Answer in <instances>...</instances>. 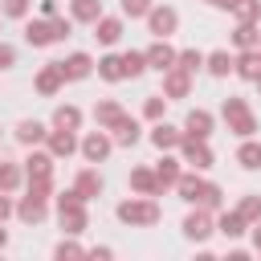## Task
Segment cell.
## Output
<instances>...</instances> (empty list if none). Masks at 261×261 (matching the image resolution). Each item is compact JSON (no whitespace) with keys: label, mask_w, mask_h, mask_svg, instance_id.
Segmentation results:
<instances>
[{"label":"cell","mask_w":261,"mask_h":261,"mask_svg":"<svg viewBox=\"0 0 261 261\" xmlns=\"http://www.w3.org/2000/svg\"><path fill=\"white\" fill-rule=\"evenodd\" d=\"M122 69H126V77H143L147 57H143V53H135V49H126V53H122Z\"/></svg>","instance_id":"37"},{"label":"cell","mask_w":261,"mask_h":261,"mask_svg":"<svg viewBox=\"0 0 261 261\" xmlns=\"http://www.w3.org/2000/svg\"><path fill=\"white\" fill-rule=\"evenodd\" d=\"M143 20H147V33H151V37H171V33L179 29V12H175L171 4H151V12H147Z\"/></svg>","instance_id":"6"},{"label":"cell","mask_w":261,"mask_h":261,"mask_svg":"<svg viewBox=\"0 0 261 261\" xmlns=\"http://www.w3.org/2000/svg\"><path fill=\"white\" fill-rule=\"evenodd\" d=\"M208 4H212V8H232L237 0H208Z\"/></svg>","instance_id":"47"},{"label":"cell","mask_w":261,"mask_h":261,"mask_svg":"<svg viewBox=\"0 0 261 261\" xmlns=\"http://www.w3.org/2000/svg\"><path fill=\"white\" fill-rule=\"evenodd\" d=\"M37 94H45V98H53L61 86H65V77H61V65L57 61H49V65H41V73H37Z\"/></svg>","instance_id":"16"},{"label":"cell","mask_w":261,"mask_h":261,"mask_svg":"<svg viewBox=\"0 0 261 261\" xmlns=\"http://www.w3.org/2000/svg\"><path fill=\"white\" fill-rule=\"evenodd\" d=\"M57 220H61V228L69 232V237H77V232H86V200L69 188V192H61L57 196Z\"/></svg>","instance_id":"4"},{"label":"cell","mask_w":261,"mask_h":261,"mask_svg":"<svg viewBox=\"0 0 261 261\" xmlns=\"http://www.w3.org/2000/svg\"><path fill=\"white\" fill-rule=\"evenodd\" d=\"M139 139H143V135H139V122H135V118L126 114V118H122V122L114 126V147H135Z\"/></svg>","instance_id":"31"},{"label":"cell","mask_w":261,"mask_h":261,"mask_svg":"<svg viewBox=\"0 0 261 261\" xmlns=\"http://www.w3.org/2000/svg\"><path fill=\"white\" fill-rule=\"evenodd\" d=\"M163 110H167V98H163V94H151V98L143 102V118H151V122H159Z\"/></svg>","instance_id":"39"},{"label":"cell","mask_w":261,"mask_h":261,"mask_svg":"<svg viewBox=\"0 0 261 261\" xmlns=\"http://www.w3.org/2000/svg\"><path fill=\"white\" fill-rule=\"evenodd\" d=\"M237 163H241L245 171H257V167H261V143L245 139V143L237 147Z\"/></svg>","instance_id":"32"},{"label":"cell","mask_w":261,"mask_h":261,"mask_svg":"<svg viewBox=\"0 0 261 261\" xmlns=\"http://www.w3.org/2000/svg\"><path fill=\"white\" fill-rule=\"evenodd\" d=\"M114 216H118L122 224H130V228H155L163 212H159L155 196H130V200H122V204L114 208Z\"/></svg>","instance_id":"2"},{"label":"cell","mask_w":261,"mask_h":261,"mask_svg":"<svg viewBox=\"0 0 261 261\" xmlns=\"http://www.w3.org/2000/svg\"><path fill=\"white\" fill-rule=\"evenodd\" d=\"M94 69H98V77H102V82H126L122 53H106V57H98V61H94Z\"/></svg>","instance_id":"21"},{"label":"cell","mask_w":261,"mask_h":261,"mask_svg":"<svg viewBox=\"0 0 261 261\" xmlns=\"http://www.w3.org/2000/svg\"><path fill=\"white\" fill-rule=\"evenodd\" d=\"M147 12H151V0H122V16L139 20V16H147Z\"/></svg>","instance_id":"41"},{"label":"cell","mask_w":261,"mask_h":261,"mask_svg":"<svg viewBox=\"0 0 261 261\" xmlns=\"http://www.w3.org/2000/svg\"><path fill=\"white\" fill-rule=\"evenodd\" d=\"M257 41H261L257 24H245V20H237V29H232V45H237V49H257Z\"/></svg>","instance_id":"33"},{"label":"cell","mask_w":261,"mask_h":261,"mask_svg":"<svg viewBox=\"0 0 261 261\" xmlns=\"http://www.w3.org/2000/svg\"><path fill=\"white\" fill-rule=\"evenodd\" d=\"M257 90H261V77H257Z\"/></svg>","instance_id":"49"},{"label":"cell","mask_w":261,"mask_h":261,"mask_svg":"<svg viewBox=\"0 0 261 261\" xmlns=\"http://www.w3.org/2000/svg\"><path fill=\"white\" fill-rule=\"evenodd\" d=\"M53 257H57V261H65V257H86V249H82L77 241H61V245L53 249Z\"/></svg>","instance_id":"42"},{"label":"cell","mask_w":261,"mask_h":261,"mask_svg":"<svg viewBox=\"0 0 261 261\" xmlns=\"http://www.w3.org/2000/svg\"><path fill=\"white\" fill-rule=\"evenodd\" d=\"M232 73L241 82H257L261 77V49H241V57L232 61Z\"/></svg>","instance_id":"15"},{"label":"cell","mask_w":261,"mask_h":261,"mask_svg":"<svg viewBox=\"0 0 261 261\" xmlns=\"http://www.w3.org/2000/svg\"><path fill=\"white\" fill-rule=\"evenodd\" d=\"M57 65H61V77H65V82H82V77L94 73V57H90V53H69V57L57 61Z\"/></svg>","instance_id":"12"},{"label":"cell","mask_w":261,"mask_h":261,"mask_svg":"<svg viewBox=\"0 0 261 261\" xmlns=\"http://www.w3.org/2000/svg\"><path fill=\"white\" fill-rule=\"evenodd\" d=\"M188 94H192V73H188V69H179V65L163 69V98H167V102H175V98H188Z\"/></svg>","instance_id":"10"},{"label":"cell","mask_w":261,"mask_h":261,"mask_svg":"<svg viewBox=\"0 0 261 261\" xmlns=\"http://www.w3.org/2000/svg\"><path fill=\"white\" fill-rule=\"evenodd\" d=\"M253 249L261 253V220H257V228H253Z\"/></svg>","instance_id":"46"},{"label":"cell","mask_w":261,"mask_h":261,"mask_svg":"<svg viewBox=\"0 0 261 261\" xmlns=\"http://www.w3.org/2000/svg\"><path fill=\"white\" fill-rule=\"evenodd\" d=\"M237 212H241L249 224H257V220H261V196H245V200L237 204Z\"/></svg>","instance_id":"40"},{"label":"cell","mask_w":261,"mask_h":261,"mask_svg":"<svg viewBox=\"0 0 261 261\" xmlns=\"http://www.w3.org/2000/svg\"><path fill=\"white\" fill-rule=\"evenodd\" d=\"M45 135H49V126L37 122V118L16 122V143H20V147H37V143H45Z\"/></svg>","instance_id":"23"},{"label":"cell","mask_w":261,"mask_h":261,"mask_svg":"<svg viewBox=\"0 0 261 261\" xmlns=\"http://www.w3.org/2000/svg\"><path fill=\"white\" fill-rule=\"evenodd\" d=\"M45 143H49V155H53V159H69V155L77 151V135H73V130H61V126H53V130L45 135Z\"/></svg>","instance_id":"13"},{"label":"cell","mask_w":261,"mask_h":261,"mask_svg":"<svg viewBox=\"0 0 261 261\" xmlns=\"http://www.w3.org/2000/svg\"><path fill=\"white\" fill-rule=\"evenodd\" d=\"M122 118H126V110H122L114 98H106V102H98V106H94V122H98L102 130H114Z\"/></svg>","instance_id":"17"},{"label":"cell","mask_w":261,"mask_h":261,"mask_svg":"<svg viewBox=\"0 0 261 261\" xmlns=\"http://www.w3.org/2000/svg\"><path fill=\"white\" fill-rule=\"evenodd\" d=\"M143 57H147V69H159V73L175 65V49L167 45V37H155V45L143 49Z\"/></svg>","instance_id":"11"},{"label":"cell","mask_w":261,"mask_h":261,"mask_svg":"<svg viewBox=\"0 0 261 261\" xmlns=\"http://www.w3.org/2000/svg\"><path fill=\"white\" fill-rule=\"evenodd\" d=\"M12 65H16V49L0 41V69H12Z\"/></svg>","instance_id":"43"},{"label":"cell","mask_w":261,"mask_h":261,"mask_svg":"<svg viewBox=\"0 0 261 261\" xmlns=\"http://www.w3.org/2000/svg\"><path fill=\"white\" fill-rule=\"evenodd\" d=\"M24 179H53V155L49 151H33L24 159Z\"/></svg>","instance_id":"19"},{"label":"cell","mask_w":261,"mask_h":261,"mask_svg":"<svg viewBox=\"0 0 261 261\" xmlns=\"http://www.w3.org/2000/svg\"><path fill=\"white\" fill-rule=\"evenodd\" d=\"M220 118H224L228 130L241 135V139H253V135H257V114L249 110L245 98H224V102H220Z\"/></svg>","instance_id":"3"},{"label":"cell","mask_w":261,"mask_h":261,"mask_svg":"<svg viewBox=\"0 0 261 261\" xmlns=\"http://www.w3.org/2000/svg\"><path fill=\"white\" fill-rule=\"evenodd\" d=\"M228 12H232L237 20H245V24H257V20H261V0H237Z\"/></svg>","instance_id":"35"},{"label":"cell","mask_w":261,"mask_h":261,"mask_svg":"<svg viewBox=\"0 0 261 261\" xmlns=\"http://www.w3.org/2000/svg\"><path fill=\"white\" fill-rule=\"evenodd\" d=\"M212 232H216L212 212H208V208H200V204H192V212L184 216V237H188V241H196V245H204Z\"/></svg>","instance_id":"5"},{"label":"cell","mask_w":261,"mask_h":261,"mask_svg":"<svg viewBox=\"0 0 261 261\" xmlns=\"http://www.w3.org/2000/svg\"><path fill=\"white\" fill-rule=\"evenodd\" d=\"M41 16H57V0H41Z\"/></svg>","instance_id":"45"},{"label":"cell","mask_w":261,"mask_h":261,"mask_svg":"<svg viewBox=\"0 0 261 261\" xmlns=\"http://www.w3.org/2000/svg\"><path fill=\"white\" fill-rule=\"evenodd\" d=\"M4 245H8V232H4V228H0V249H4Z\"/></svg>","instance_id":"48"},{"label":"cell","mask_w":261,"mask_h":261,"mask_svg":"<svg viewBox=\"0 0 261 261\" xmlns=\"http://www.w3.org/2000/svg\"><path fill=\"white\" fill-rule=\"evenodd\" d=\"M102 16V0H69V20L73 24H94Z\"/></svg>","instance_id":"24"},{"label":"cell","mask_w":261,"mask_h":261,"mask_svg":"<svg viewBox=\"0 0 261 261\" xmlns=\"http://www.w3.org/2000/svg\"><path fill=\"white\" fill-rule=\"evenodd\" d=\"M175 65L188 69V73H200V69H204V53H200V49H179V53H175Z\"/></svg>","instance_id":"36"},{"label":"cell","mask_w":261,"mask_h":261,"mask_svg":"<svg viewBox=\"0 0 261 261\" xmlns=\"http://www.w3.org/2000/svg\"><path fill=\"white\" fill-rule=\"evenodd\" d=\"M245 228H249V220H245L241 212H220V220H216V232H224L228 241H237Z\"/></svg>","instance_id":"30"},{"label":"cell","mask_w":261,"mask_h":261,"mask_svg":"<svg viewBox=\"0 0 261 261\" xmlns=\"http://www.w3.org/2000/svg\"><path fill=\"white\" fill-rule=\"evenodd\" d=\"M20 179H24V167L20 163H12V159H0V192H16L20 188Z\"/></svg>","instance_id":"29"},{"label":"cell","mask_w":261,"mask_h":261,"mask_svg":"<svg viewBox=\"0 0 261 261\" xmlns=\"http://www.w3.org/2000/svg\"><path fill=\"white\" fill-rule=\"evenodd\" d=\"M175 192H179V200H188V204H200V208H208V212H220V204H224V192H220L216 184L200 179V175H184V171H179V179H175Z\"/></svg>","instance_id":"1"},{"label":"cell","mask_w":261,"mask_h":261,"mask_svg":"<svg viewBox=\"0 0 261 261\" xmlns=\"http://www.w3.org/2000/svg\"><path fill=\"white\" fill-rule=\"evenodd\" d=\"M179 163H188V167H196V171H208L212 167V147H208V139H179Z\"/></svg>","instance_id":"7"},{"label":"cell","mask_w":261,"mask_h":261,"mask_svg":"<svg viewBox=\"0 0 261 261\" xmlns=\"http://www.w3.org/2000/svg\"><path fill=\"white\" fill-rule=\"evenodd\" d=\"M155 179H159V196H163L167 188H175V179H179V159L163 155V159L155 163Z\"/></svg>","instance_id":"27"},{"label":"cell","mask_w":261,"mask_h":261,"mask_svg":"<svg viewBox=\"0 0 261 261\" xmlns=\"http://www.w3.org/2000/svg\"><path fill=\"white\" fill-rule=\"evenodd\" d=\"M94 37L102 41V45H118V37H122V16H98L94 20Z\"/></svg>","instance_id":"20"},{"label":"cell","mask_w":261,"mask_h":261,"mask_svg":"<svg viewBox=\"0 0 261 261\" xmlns=\"http://www.w3.org/2000/svg\"><path fill=\"white\" fill-rule=\"evenodd\" d=\"M12 212H16L24 224H41V220H45V212H49V200H41V196H33V192H29V196H20V204H16Z\"/></svg>","instance_id":"14"},{"label":"cell","mask_w":261,"mask_h":261,"mask_svg":"<svg viewBox=\"0 0 261 261\" xmlns=\"http://www.w3.org/2000/svg\"><path fill=\"white\" fill-rule=\"evenodd\" d=\"M130 188H135V196H159V179H155L151 167H135L130 171Z\"/></svg>","instance_id":"28"},{"label":"cell","mask_w":261,"mask_h":261,"mask_svg":"<svg viewBox=\"0 0 261 261\" xmlns=\"http://www.w3.org/2000/svg\"><path fill=\"white\" fill-rule=\"evenodd\" d=\"M184 135H188V139H208V135H212V114H208V110H188Z\"/></svg>","instance_id":"22"},{"label":"cell","mask_w":261,"mask_h":261,"mask_svg":"<svg viewBox=\"0 0 261 261\" xmlns=\"http://www.w3.org/2000/svg\"><path fill=\"white\" fill-rule=\"evenodd\" d=\"M257 49H261V41H257Z\"/></svg>","instance_id":"50"},{"label":"cell","mask_w":261,"mask_h":261,"mask_svg":"<svg viewBox=\"0 0 261 261\" xmlns=\"http://www.w3.org/2000/svg\"><path fill=\"white\" fill-rule=\"evenodd\" d=\"M73 192H77L82 200H94V196L102 192V175H98L94 167H82V171H77V179H73Z\"/></svg>","instance_id":"25"},{"label":"cell","mask_w":261,"mask_h":261,"mask_svg":"<svg viewBox=\"0 0 261 261\" xmlns=\"http://www.w3.org/2000/svg\"><path fill=\"white\" fill-rule=\"evenodd\" d=\"M232 61H237V57H232L228 49H216V53H204V69H208L212 77H228V73H232Z\"/></svg>","instance_id":"26"},{"label":"cell","mask_w":261,"mask_h":261,"mask_svg":"<svg viewBox=\"0 0 261 261\" xmlns=\"http://www.w3.org/2000/svg\"><path fill=\"white\" fill-rule=\"evenodd\" d=\"M12 216V200H8V192H0V224Z\"/></svg>","instance_id":"44"},{"label":"cell","mask_w":261,"mask_h":261,"mask_svg":"<svg viewBox=\"0 0 261 261\" xmlns=\"http://www.w3.org/2000/svg\"><path fill=\"white\" fill-rule=\"evenodd\" d=\"M53 126H61V130H77V126H82V110L69 106V102L57 106V110H53Z\"/></svg>","instance_id":"34"},{"label":"cell","mask_w":261,"mask_h":261,"mask_svg":"<svg viewBox=\"0 0 261 261\" xmlns=\"http://www.w3.org/2000/svg\"><path fill=\"white\" fill-rule=\"evenodd\" d=\"M110 147H114V139H110L102 126H98V130H90V135L77 143V151H82V159H86V163H102V159L110 155Z\"/></svg>","instance_id":"8"},{"label":"cell","mask_w":261,"mask_h":261,"mask_svg":"<svg viewBox=\"0 0 261 261\" xmlns=\"http://www.w3.org/2000/svg\"><path fill=\"white\" fill-rule=\"evenodd\" d=\"M53 41H57V33H53V16H41V20H29V16H24V45L45 49V45H53Z\"/></svg>","instance_id":"9"},{"label":"cell","mask_w":261,"mask_h":261,"mask_svg":"<svg viewBox=\"0 0 261 261\" xmlns=\"http://www.w3.org/2000/svg\"><path fill=\"white\" fill-rule=\"evenodd\" d=\"M33 8V0H0V16H12V20H24Z\"/></svg>","instance_id":"38"},{"label":"cell","mask_w":261,"mask_h":261,"mask_svg":"<svg viewBox=\"0 0 261 261\" xmlns=\"http://www.w3.org/2000/svg\"><path fill=\"white\" fill-rule=\"evenodd\" d=\"M179 139H184V130H179V126H171V122H163V118L151 126V143H155L159 151H175V147H179Z\"/></svg>","instance_id":"18"}]
</instances>
